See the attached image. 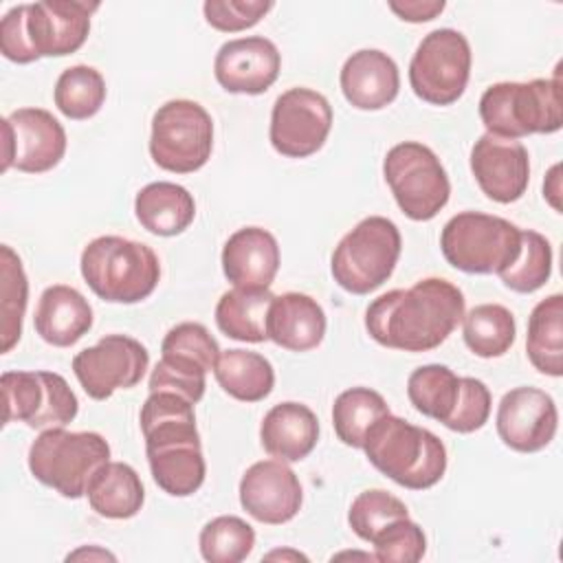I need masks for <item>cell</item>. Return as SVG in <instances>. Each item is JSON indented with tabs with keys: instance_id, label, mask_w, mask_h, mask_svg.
<instances>
[{
	"instance_id": "obj_1",
	"label": "cell",
	"mask_w": 563,
	"mask_h": 563,
	"mask_svg": "<svg viewBox=\"0 0 563 563\" xmlns=\"http://www.w3.org/2000/svg\"><path fill=\"white\" fill-rule=\"evenodd\" d=\"M464 319L462 290L442 277L376 297L365 310L369 336L391 350L429 352L449 339Z\"/></svg>"
},
{
	"instance_id": "obj_2",
	"label": "cell",
	"mask_w": 563,
	"mask_h": 563,
	"mask_svg": "<svg viewBox=\"0 0 563 563\" xmlns=\"http://www.w3.org/2000/svg\"><path fill=\"white\" fill-rule=\"evenodd\" d=\"M139 420L158 488L172 497L194 495L207 475L194 402L174 391H150Z\"/></svg>"
},
{
	"instance_id": "obj_3",
	"label": "cell",
	"mask_w": 563,
	"mask_h": 563,
	"mask_svg": "<svg viewBox=\"0 0 563 563\" xmlns=\"http://www.w3.org/2000/svg\"><path fill=\"white\" fill-rule=\"evenodd\" d=\"M99 2L44 0L18 4L0 20V53L15 64L64 57L79 51Z\"/></svg>"
},
{
	"instance_id": "obj_4",
	"label": "cell",
	"mask_w": 563,
	"mask_h": 563,
	"mask_svg": "<svg viewBox=\"0 0 563 563\" xmlns=\"http://www.w3.org/2000/svg\"><path fill=\"white\" fill-rule=\"evenodd\" d=\"M363 451L383 475L411 490L435 486L446 471L444 442L394 413H385L367 429Z\"/></svg>"
},
{
	"instance_id": "obj_5",
	"label": "cell",
	"mask_w": 563,
	"mask_h": 563,
	"mask_svg": "<svg viewBox=\"0 0 563 563\" xmlns=\"http://www.w3.org/2000/svg\"><path fill=\"white\" fill-rule=\"evenodd\" d=\"M79 266L90 290L112 303L147 299L161 279V264L152 246L121 235L90 240L81 251Z\"/></svg>"
},
{
	"instance_id": "obj_6",
	"label": "cell",
	"mask_w": 563,
	"mask_h": 563,
	"mask_svg": "<svg viewBox=\"0 0 563 563\" xmlns=\"http://www.w3.org/2000/svg\"><path fill=\"white\" fill-rule=\"evenodd\" d=\"M479 119L488 134L523 139L552 134L563 125V97L559 75L532 81H499L479 97Z\"/></svg>"
},
{
	"instance_id": "obj_7",
	"label": "cell",
	"mask_w": 563,
	"mask_h": 563,
	"mask_svg": "<svg viewBox=\"0 0 563 563\" xmlns=\"http://www.w3.org/2000/svg\"><path fill=\"white\" fill-rule=\"evenodd\" d=\"M106 462H110V444L95 431L44 429L29 449L31 475L68 499L84 497Z\"/></svg>"
},
{
	"instance_id": "obj_8",
	"label": "cell",
	"mask_w": 563,
	"mask_h": 563,
	"mask_svg": "<svg viewBox=\"0 0 563 563\" xmlns=\"http://www.w3.org/2000/svg\"><path fill=\"white\" fill-rule=\"evenodd\" d=\"M440 249L444 260L462 273L499 275L521 251V229L499 216L462 211L444 224Z\"/></svg>"
},
{
	"instance_id": "obj_9",
	"label": "cell",
	"mask_w": 563,
	"mask_h": 563,
	"mask_svg": "<svg viewBox=\"0 0 563 563\" xmlns=\"http://www.w3.org/2000/svg\"><path fill=\"white\" fill-rule=\"evenodd\" d=\"M400 249V231L389 218H363L336 244L330 260L332 277L343 290L367 295L391 277Z\"/></svg>"
},
{
	"instance_id": "obj_10",
	"label": "cell",
	"mask_w": 563,
	"mask_h": 563,
	"mask_svg": "<svg viewBox=\"0 0 563 563\" xmlns=\"http://www.w3.org/2000/svg\"><path fill=\"white\" fill-rule=\"evenodd\" d=\"M383 176L400 211L427 222L435 218L451 196V183L435 152L418 141L394 145L383 161Z\"/></svg>"
},
{
	"instance_id": "obj_11",
	"label": "cell",
	"mask_w": 563,
	"mask_h": 563,
	"mask_svg": "<svg viewBox=\"0 0 563 563\" xmlns=\"http://www.w3.org/2000/svg\"><path fill=\"white\" fill-rule=\"evenodd\" d=\"M213 150L211 114L191 99L165 101L152 117V161L174 174L200 169Z\"/></svg>"
},
{
	"instance_id": "obj_12",
	"label": "cell",
	"mask_w": 563,
	"mask_h": 563,
	"mask_svg": "<svg viewBox=\"0 0 563 563\" xmlns=\"http://www.w3.org/2000/svg\"><path fill=\"white\" fill-rule=\"evenodd\" d=\"M471 64V44L464 33L435 29L422 37L409 62L411 90L427 103L451 106L466 90Z\"/></svg>"
},
{
	"instance_id": "obj_13",
	"label": "cell",
	"mask_w": 563,
	"mask_h": 563,
	"mask_svg": "<svg viewBox=\"0 0 563 563\" xmlns=\"http://www.w3.org/2000/svg\"><path fill=\"white\" fill-rule=\"evenodd\" d=\"M4 424L26 422L31 429H57L75 420L79 402L66 378L55 372H4L0 378Z\"/></svg>"
},
{
	"instance_id": "obj_14",
	"label": "cell",
	"mask_w": 563,
	"mask_h": 563,
	"mask_svg": "<svg viewBox=\"0 0 563 563\" xmlns=\"http://www.w3.org/2000/svg\"><path fill=\"white\" fill-rule=\"evenodd\" d=\"M332 128L330 101L312 88L282 92L271 112V145L288 158H306L319 152Z\"/></svg>"
},
{
	"instance_id": "obj_15",
	"label": "cell",
	"mask_w": 563,
	"mask_h": 563,
	"mask_svg": "<svg viewBox=\"0 0 563 563\" xmlns=\"http://www.w3.org/2000/svg\"><path fill=\"white\" fill-rule=\"evenodd\" d=\"M147 365L145 345L128 334H106L73 358L79 385L95 400H106L117 389H132L141 383Z\"/></svg>"
},
{
	"instance_id": "obj_16",
	"label": "cell",
	"mask_w": 563,
	"mask_h": 563,
	"mask_svg": "<svg viewBox=\"0 0 563 563\" xmlns=\"http://www.w3.org/2000/svg\"><path fill=\"white\" fill-rule=\"evenodd\" d=\"M66 154V130L44 108H18L2 119V172L53 169Z\"/></svg>"
},
{
	"instance_id": "obj_17",
	"label": "cell",
	"mask_w": 563,
	"mask_h": 563,
	"mask_svg": "<svg viewBox=\"0 0 563 563\" xmlns=\"http://www.w3.org/2000/svg\"><path fill=\"white\" fill-rule=\"evenodd\" d=\"M501 442L519 453H537L545 449L559 427L554 398L539 387H515L499 400L495 416Z\"/></svg>"
},
{
	"instance_id": "obj_18",
	"label": "cell",
	"mask_w": 563,
	"mask_h": 563,
	"mask_svg": "<svg viewBox=\"0 0 563 563\" xmlns=\"http://www.w3.org/2000/svg\"><path fill=\"white\" fill-rule=\"evenodd\" d=\"M303 490L299 477L282 460H262L240 479V504L260 523L279 526L299 512Z\"/></svg>"
},
{
	"instance_id": "obj_19",
	"label": "cell",
	"mask_w": 563,
	"mask_h": 563,
	"mask_svg": "<svg viewBox=\"0 0 563 563\" xmlns=\"http://www.w3.org/2000/svg\"><path fill=\"white\" fill-rule=\"evenodd\" d=\"M471 172L490 200L510 205L528 189L530 156L523 143L486 132L471 150Z\"/></svg>"
},
{
	"instance_id": "obj_20",
	"label": "cell",
	"mask_w": 563,
	"mask_h": 563,
	"mask_svg": "<svg viewBox=\"0 0 563 563\" xmlns=\"http://www.w3.org/2000/svg\"><path fill=\"white\" fill-rule=\"evenodd\" d=\"M282 68L277 46L264 35H249L224 42L213 59L218 84L233 95L266 92Z\"/></svg>"
},
{
	"instance_id": "obj_21",
	"label": "cell",
	"mask_w": 563,
	"mask_h": 563,
	"mask_svg": "<svg viewBox=\"0 0 563 563\" xmlns=\"http://www.w3.org/2000/svg\"><path fill=\"white\" fill-rule=\"evenodd\" d=\"M339 84L350 106L358 110H380L398 97L400 73L387 53L361 48L345 59Z\"/></svg>"
},
{
	"instance_id": "obj_22",
	"label": "cell",
	"mask_w": 563,
	"mask_h": 563,
	"mask_svg": "<svg viewBox=\"0 0 563 563\" xmlns=\"http://www.w3.org/2000/svg\"><path fill=\"white\" fill-rule=\"evenodd\" d=\"M279 271V244L262 227H244L222 249V273L238 288H268Z\"/></svg>"
},
{
	"instance_id": "obj_23",
	"label": "cell",
	"mask_w": 563,
	"mask_h": 563,
	"mask_svg": "<svg viewBox=\"0 0 563 563\" xmlns=\"http://www.w3.org/2000/svg\"><path fill=\"white\" fill-rule=\"evenodd\" d=\"M33 325L48 345L70 347L92 328V308L77 288L53 284L40 295Z\"/></svg>"
},
{
	"instance_id": "obj_24",
	"label": "cell",
	"mask_w": 563,
	"mask_h": 563,
	"mask_svg": "<svg viewBox=\"0 0 563 563\" xmlns=\"http://www.w3.org/2000/svg\"><path fill=\"white\" fill-rule=\"evenodd\" d=\"M319 440V420L301 402L286 400L271 407L260 424V442L268 455L282 462H299L312 453Z\"/></svg>"
},
{
	"instance_id": "obj_25",
	"label": "cell",
	"mask_w": 563,
	"mask_h": 563,
	"mask_svg": "<svg viewBox=\"0 0 563 563\" xmlns=\"http://www.w3.org/2000/svg\"><path fill=\"white\" fill-rule=\"evenodd\" d=\"M325 336V312L303 292L275 295L268 310V339L290 352L314 350Z\"/></svg>"
},
{
	"instance_id": "obj_26",
	"label": "cell",
	"mask_w": 563,
	"mask_h": 563,
	"mask_svg": "<svg viewBox=\"0 0 563 563\" xmlns=\"http://www.w3.org/2000/svg\"><path fill=\"white\" fill-rule=\"evenodd\" d=\"M134 213L143 229L172 238L183 233L196 218L194 196L176 183L158 180L145 185L134 198Z\"/></svg>"
},
{
	"instance_id": "obj_27",
	"label": "cell",
	"mask_w": 563,
	"mask_h": 563,
	"mask_svg": "<svg viewBox=\"0 0 563 563\" xmlns=\"http://www.w3.org/2000/svg\"><path fill=\"white\" fill-rule=\"evenodd\" d=\"M275 295L268 288H231L216 303V323L222 334L244 343L268 339V310Z\"/></svg>"
},
{
	"instance_id": "obj_28",
	"label": "cell",
	"mask_w": 563,
	"mask_h": 563,
	"mask_svg": "<svg viewBox=\"0 0 563 563\" xmlns=\"http://www.w3.org/2000/svg\"><path fill=\"white\" fill-rule=\"evenodd\" d=\"M90 508L106 519H130L145 501L139 473L125 462H106L88 484Z\"/></svg>"
},
{
	"instance_id": "obj_29",
	"label": "cell",
	"mask_w": 563,
	"mask_h": 563,
	"mask_svg": "<svg viewBox=\"0 0 563 563\" xmlns=\"http://www.w3.org/2000/svg\"><path fill=\"white\" fill-rule=\"evenodd\" d=\"M526 352L541 374L563 376V295L554 292L532 308Z\"/></svg>"
},
{
	"instance_id": "obj_30",
	"label": "cell",
	"mask_w": 563,
	"mask_h": 563,
	"mask_svg": "<svg viewBox=\"0 0 563 563\" xmlns=\"http://www.w3.org/2000/svg\"><path fill=\"white\" fill-rule=\"evenodd\" d=\"M218 385L235 400L260 402L264 400L275 385V372L266 356L251 350H224L216 363Z\"/></svg>"
},
{
	"instance_id": "obj_31",
	"label": "cell",
	"mask_w": 563,
	"mask_h": 563,
	"mask_svg": "<svg viewBox=\"0 0 563 563\" xmlns=\"http://www.w3.org/2000/svg\"><path fill=\"white\" fill-rule=\"evenodd\" d=\"M462 321L464 343L475 356L497 358L515 343V314L501 303H479L471 308Z\"/></svg>"
},
{
	"instance_id": "obj_32",
	"label": "cell",
	"mask_w": 563,
	"mask_h": 563,
	"mask_svg": "<svg viewBox=\"0 0 563 563\" xmlns=\"http://www.w3.org/2000/svg\"><path fill=\"white\" fill-rule=\"evenodd\" d=\"M462 376L451 367L431 363L413 369L407 378V396L416 411L438 422H446L460 398Z\"/></svg>"
},
{
	"instance_id": "obj_33",
	"label": "cell",
	"mask_w": 563,
	"mask_h": 563,
	"mask_svg": "<svg viewBox=\"0 0 563 563\" xmlns=\"http://www.w3.org/2000/svg\"><path fill=\"white\" fill-rule=\"evenodd\" d=\"M389 413L385 398L369 387H350L341 391L332 405V424L336 438L352 446L363 449L367 429Z\"/></svg>"
},
{
	"instance_id": "obj_34",
	"label": "cell",
	"mask_w": 563,
	"mask_h": 563,
	"mask_svg": "<svg viewBox=\"0 0 563 563\" xmlns=\"http://www.w3.org/2000/svg\"><path fill=\"white\" fill-rule=\"evenodd\" d=\"M53 99L64 117L84 121L101 110L106 101V81L97 68L75 64L57 77Z\"/></svg>"
},
{
	"instance_id": "obj_35",
	"label": "cell",
	"mask_w": 563,
	"mask_h": 563,
	"mask_svg": "<svg viewBox=\"0 0 563 563\" xmlns=\"http://www.w3.org/2000/svg\"><path fill=\"white\" fill-rule=\"evenodd\" d=\"M0 312H2V354L11 352V347L22 336V319L29 299V282L22 268V260L9 244L0 246Z\"/></svg>"
},
{
	"instance_id": "obj_36",
	"label": "cell",
	"mask_w": 563,
	"mask_h": 563,
	"mask_svg": "<svg viewBox=\"0 0 563 563\" xmlns=\"http://www.w3.org/2000/svg\"><path fill=\"white\" fill-rule=\"evenodd\" d=\"M198 543L209 563H240L255 545V530L235 515H220L205 523Z\"/></svg>"
},
{
	"instance_id": "obj_37",
	"label": "cell",
	"mask_w": 563,
	"mask_h": 563,
	"mask_svg": "<svg viewBox=\"0 0 563 563\" xmlns=\"http://www.w3.org/2000/svg\"><path fill=\"white\" fill-rule=\"evenodd\" d=\"M552 273V246L545 235L532 229L521 231V251L517 260L499 273L506 288L515 292H534L539 290Z\"/></svg>"
},
{
	"instance_id": "obj_38",
	"label": "cell",
	"mask_w": 563,
	"mask_h": 563,
	"mask_svg": "<svg viewBox=\"0 0 563 563\" xmlns=\"http://www.w3.org/2000/svg\"><path fill=\"white\" fill-rule=\"evenodd\" d=\"M409 517L407 506L394 497L391 493L383 488H369L354 497L350 510H347V523L354 530L356 537L363 541H372L383 528H387L391 521Z\"/></svg>"
},
{
	"instance_id": "obj_39",
	"label": "cell",
	"mask_w": 563,
	"mask_h": 563,
	"mask_svg": "<svg viewBox=\"0 0 563 563\" xmlns=\"http://www.w3.org/2000/svg\"><path fill=\"white\" fill-rule=\"evenodd\" d=\"M161 352H163V356H176V358L196 363L202 369L211 372V369H216V363L220 356V345L202 323L185 321V323L174 325L165 334V339L161 343Z\"/></svg>"
},
{
	"instance_id": "obj_40",
	"label": "cell",
	"mask_w": 563,
	"mask_h": 563,
	"mask_svg": "<svg viewBox=\"0 0 563 563\" xmlns=\"http://www.w3.org/2000/svg\"><path fill=\"white\" fill-rule=\"evenodd\" d=\"M376 561H394V563H416L427 552V537L422 528L409 517L391 521L383 528L372 541Z\"/></svg>"
},
{
	"instance_id": "obj_41",
	"label": "cell",
	"mask_w": 563,
	"mask_h": 563,
	"mask_svg": "<svg viewBox=\"0 0 563 563\" xmlns=\"http://www.w3.org/2000/svg\"><path fill=\"white\" fill-rule=\"evenodd\" d=\"M205 376L207 369L200 365L161 354V361L150 374V391H174L196 405L205 396Z\"/></svg>"
},
{
	"instance_id": "obj_42",
	"label": "cell",
	"mask_w": 563,
	"mask_h": 563,
	"mask_svg": "<svg viewBox=\"0 0 563 563\" xmlns=\"http://www.w3.org/2000/svg\"><path fill=\"white\" fill-rule=\"evenodd\" d=\"M490 402V389L486 387V383L473 376H462L457 405L444 427L457 433H473L482 429L488 422Z\"/></svg>"
},
{
	"instance_id": "obj_43",
	"label": "cell",
	"mask_w": 563,
	"mask_h": 563,
	"mask_svg": "<svg viewBox=\"0 0 563 563\" xmlns=\"http://www.w3.org/2000/svg\"><path fill=\"white\" fill-rule=\"evenodd\" d=\"M271 9V0H207L202 4L205 20L224 33L255 26Z\"/></svg>"
},
{
	"instance_id": "obj_44",
	"label": "cell",
	"mask_w": 563,
	"mask_h": 563,
	"mask_svg": "<svg viewBox=\"0 0 563 563\" xmlns=\"http://www.w3.org/2000/svg\"><path fill=\"white\" fill-rule=\"evenodd\" d=\"M389 9L405 22H429L438 13H442V0H405V2H389Z\"/></svg>"
},
{
	"instance_id": "obj_45",
	"label": "cell",
	"mask_w": 563,
	"mask_h": 563,
	"mask_svg": "<svg viewBox=\"0 0 563 563\" xmlns=\"http://www.w3.org/2000/svg\"><path fill=\"white\" fill-rule=\"evenodd\" d=\"M559 172H561V165H554V167L548 172L545 180H543V196L548 198V202H550L556 211H561V202H559V194H561L559 183H561V178H559Z\"/></svg>"
},
{
	"instance_id": "obj_46",
	"label": "cell",
	"mask_w": 563,
	"mask_h": 563,
	"mask_svg": "<svg viewBox=\"0 0 563 563\" xmlns=\"http://www.w3.org/2000/svg\"><path fill=\"white\" fill-rule=\"evenodd\" d=\"M81 556H88V559H110V561H114V554H110V552H106V550H99V548H92V550L81 548V550L68 554V561H70V559H81Z\"/></svg>"
},
{
	"instance_id": "obj_47",
	"label": "cell",
	"mask_w": 563,
	"mask_h": 563,
	"mask_svg": "<svg viewBox=\"0 0 563 563\" xmlns=\"http://www.w3.org/2000/svg\"><path fill=\"white\" fill-rule=\"evenodd\" d=\"M266 559H292V561H308V556H303L301 552H295V550H275L271 554H266Z\"/></svg>"
}]
</instances>
